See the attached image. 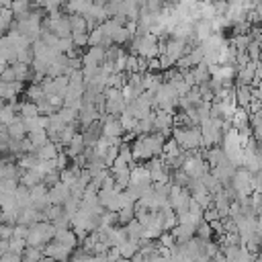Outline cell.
<instances>
[{"mask_svg": "<svg viewBox=\"0 0 262 262\" xmlns=\"http://www.w3.org/2000/svg\"><path fill=\"white\" fill-rule=\"evenodd\" d=\"M43 184H45L47 188H53L55 184H59V172L53 170V172H49L47 176H43Z\"/></svg>", "mask_w": 262, "mask_h": 262, "instance_id": "obj_23", "label": "cell"}, {"mask_svg": "<svg viewBox=\"0 0 262 262\" xmlns=\"http://www.w3.org/2000/svg\"><path fill=\"white\" fill-rule=\"evenodd\" d=\"M219 219H223V217H221V213H219L215 207H209V209H205V213H203V221H207V223H213V221H219Z\"/></svg>", "mask_w": 262, "mask_h": 262, "instance_id": "obj_21", "label": "cell"}, {"mask_svg": "<svg viewBox=\"0 0 262 262\" xmlns=\"http://www.w3.org/2000/svg\"><path fill=\"white\" fill-rule=\"evenodd\" d=\"M252 100H254V88L248 86V84H237L235 86V102H237V106L248 111Z\"/></svg>", "mask_w": 262, "mask_h": 262, "instance_id": "obj_6", "label": "cell"}, {"mask_svg": "<svg viewBox=\"0 0 262 262\" xmlns=\"http://www.w3.org/2000/svg\"><path fill=\"white\" fill-rule=\"evenodd\" d=\"M139 248H141V239H133V237H129L125 244H121L119 246V252H121V258H127V260H131L137 252H139Z\"/></svg>", "mask_w": 262, "mask_h": 262, "instance_id": "obj_11", "label": "cell"}, {"mask_svg": "<svg viewBox=\"0 0 262 262\" xmlns=\"http://www.w3.org/2000/svg\"><path fill=\"white\" fill-rule=\"evenodd\" d=\"M172 139L180 145L182 151H196L203 145L201 127H176L172 131Z\"/></svg>", "mask_w": 262, "mask_h": 262, "instance_id": "obj_1", "label": "cell"}, {"mask_svg": "<svg viewBox=\"0 0 262 262\" xmlns=\"http://www.w3.org/2000/svg\"><path fill=\"white\" fill-rule=\"evenodd\" d=\"M125 229H127V235L133 237V239H141V235H143V225L137 219H133L131 223H127Z\"/></svg>", "mask_w": 262, "mask_h": 262, "instance_id": "obj_17", "label": "cell"}, {"mask_svg": "<svg viewBox=\"0 0 262 262\" xmlns=\"http://www.w3.org/2000/svg\"><path fill=\"white\" fill-rule=\"evenodd\" d=\"M72 41L76 45V49L88 45V33H72Z\"/></svg>", "mask_w": 262, "mask_h": 262, "instance_id": "obj_24", "label": "cell"}, {"mask_svg": "<svg viewBox=\"0 0 262 262\" xmlns=\"http://www.w3.org/2000/svg\"><path fill=\"white\" fill-rule=\"evenodd\" d=\"M68 162H70V156L61 149V151H59V156H57V160H55V170H57V172H61V170L70 168V166H68Z\"/></svg>", "mask_w": 262, "mask_h": 262, "instance_id": "obj_22", "label": "cell"}, {"mask_svg": "<svg viewBox=\"0 0 262 262\" xmlns=\"http://www.w3.org/2000/svg\"><path fill=\"white\" fill-rule=\"evenodd\" d=\"M70 196H72V190H70V186H66V184H55L53 188H49V203L51 205H57V207H63L68 201H70Z\"/></svg>", "mask_w": 262, "mask_h": 262, "instance_id": "obj_4", "label": "cell"}, {"mask_svg": "<svg viewBox=\"0 0 262 262\" xmlns=\"http://www.w3.org/2000/svg\"><path fill=\"white\" fill-rule=\"evenodd\" d=\"M8 137L10 139H16V141H20V139H27V127H25V121L18 117L14 123H10L8 127Z\"/></svg>", "mask_w": 262, "mask_h": 262, "instance_id": "obj_12", "label": "cell"}, {"mask_svg": "<svg viewBox=\"0 0 262 262\" xmlns=\"http://www.w3.org/2000/svg\"><path fill=\"white\" fill-rule=\"evenodd\" d=\"M18 115H20V119H35V117H39V108H37V104L35 102H31V100H25V102H20L18 104Z\"/></svg>", "mask_w": 262, "mask_h": 262, "instance_id": "obj_13", "label": "cell"}, {"mask_svg": "<svg viewBox=\"0 0 262 262\" xmlns=\"http://www.w3.org/2000/svg\"><path fill=\"white\" fill-rule=\"evenodd\" d=\"M27 96H29V100L31 102H39V100H43L45 98V92H43V88H41V84H31L29 88H27Z\"/></svg>", "mask_w": 262, "mask_h": 262, "instance_id": "obj_16", "label": "cell"}, {"mask_svg": "<svg viewBox=\"0 0 262 262\" xmlns=\"http://www.w3.org/2000/svg\"><path fill=\"white\" fill-rule=\"evenodd\" d=\"M53 242L61 244V246L68 248L70 252H74L76 246H78V237H76V233H74L72 229H55V237H53Z\"/></svg>", "mask_w": 262, "mask_h": 262, "instance_id": "obj_7", "label": "cell"}, {"mask_svg": "<svg viewBox=\"0 0 262 262\" xmlns=\"http://www.w3.org/2000/svg\"><path fill=\"white\" fill-rule=\"evenodd\" d=\"M258 219H262V207L258 209Z\"/></svg>", "mask_w": 262, "mask_h": 262, "instance_id": "obj_27", "label": "cell"}, {"mask_svg": "<svg viewBox=\"0 0 262 262\" xmlns=\"http://www.w3.org/2000/svg\"><path fill=\"white\" fill-rule=\"evenodd\" d=\"M225 160H227V156H225L223 147H213V149H207V151H205V162H207L211 168H217V166L223 164Z\"/></svg>", "mask_w": 262, "mask_h": 262, "instance_id": "obj_10", "label": "cell"}, {"mask_svg": "<svg viewBox=\"0 0 262 262\" xmlns=\"http://www.w3.org/2000/svg\"><path fill=\"white\" fill-rule=\"evenodd\" d=\"M211 235H213V229H211V225L207 223V221H201L199 225H196V237H201V239H211Z\"/></svg>", "mask_w": 262, "mask_h": 262, "instance_id": "obj_19", "label": "cell"}, {"mask_svg": "<svg viewBox=\"0 0 262 262\" xmlns=\"http://www.w3.org/2000/svg\"><path fill=\"white\" fill-rule=\"evenodd\" d=\"M61 145H57V143H53V141H47L43 147H39L37 151H35V156L41 160V162H55L57 160V156H59V149Z\"/></svg>", "mask_w": 262, "mask_h": 262, "instance_id": "obj_8", "label": "cell"}, {"mask_svg": "<svg viewBox=\"0 0 262 262\" xmlns=\"http://www.w3.org/2000/svg\"><path fill=\"white\" fill-rule=\"evenodd\" d=\"M100 131H102V137H106V139H117V137H123V135H125V131H123V127H121V123H119V119H115V117H111V115L102 117Z\"/></svg>", "mask_w": 262, "mask_h": 262, "instance_id": "obj_3", "label": "cell"}, {"mask_svg": "<svg viewBox=\"0 0 262 262\" xmlns=\"http://www.w3.org/2000/svg\"><path fill=\"white\" fill-rule=\"evenodd\" d=\"M55 237V227L53 223L49 221H41V223H35L29 227V235H27V246H33V248H45L49 242H53Z\"/></svg>", "mask_w": 262, "mask_h": 262, "instance_id": "obj_2", "label": "cell"}, {"mask_svg": "<svg viewBox=\"0 0 262 262\" xmlns=\"http://www.w3.org/2000/svg\"><path fill=\"white\" fill-rule=\"evenodd\" d=\"M18 180H20V186H25V188H35L37 184H41L43 182V176L37 172V170H25L20 176H18Z\"/></svg>", "mask_w": 262, "mask_h": 262, "instance_id": "obj_9", "label": "cell"}, {"mask_svg": "<svg viewBox=\"0 0 262 262\" xmlns=\"http://www.w3.org/2000/svg\"><path fill=\"white\" fill-rule=\"evenodd\" d=\"M14 233V225L8 223H0V239H10Z\"/></svg>", "mask_w": 262, "mask_h": 262, "instance_id": "obj_25", "label": "cell"}, {"mask_svg": "<svg viewBox=\"0 0 262 262\" xmlns=\"http://www.w3.org/2000/svg\"><path fill=\"white\" fill-rule=\"evenodd\" d=\"M117 217H119V223L127 225V223H131V221L135 219V209H133V207H125V209H121V211L117 213Z\"/></svg>", "mask_w": 262, "mask_h": 262, "instance_id": "obj_18", "label": "cell"}, {"mask_svg": "<svg viewBox=\"0 0 262 262\" xmlns=\"http://www.w3.org/2000/svg\"><path fill=\"white\" fill-rule=\"evenodd\" d=\"M27 139H29V143L33 145V149L37 151L39 147H43V145L49 141V135H47V131H35V133H29Z\"/></svg>", "mask_w": 262, "mask_h": 262, "instance_id": "obj_14", "label": "cell"}, {"mask_svg": "<svg viewBox=\"0 0 262 262\" xmlns=\"http://www.w3.org/2000/svg\"><path fill=\"white\" fill-rule=\"evenodd\" d=\"M43 254L45 256H49V258H53L55 262H68V258H70V250L68 248H63L61 244H57V242H49L45 248H43Z\"/></svg>", "mask_w": 262, "mask_h": 262, "instance_id": "obj_5", "label": "cell"}, {"mask_svg": "<svg viewBox=\"0 0 262 262\" xmlns=\"http://www.w3.org/2000/svg\"><path fill=\"white\" fill-rule=\"evenodd\" d=\"M45 258L43 250L41 248H33V246H27L25 252H23V262H41Z\"/></svg>", "mask_w": 262, "mask_h": 262, "instance_id": "obj_15", "label": "cell"}, {"mask_svg": "<svg viewBox=\"0 0 262 262\" xmlns=\"http://www.w3.org/2000/svg\"><path fill=\"white\" fill-rule=\"evenodd\" d=\"M260 63H262V43H260Z\"/></svg>", "mask_w": 262, "mask_h": 262, "instance_id": "obj_28", "label": "cell"}, {"mask_svg": "<svg viewBox=\"0 0 262 262\" xmlns=\"http://www.w3.org/2000/svg\"><path fill=\"white\" fill-rule=\"evenodd\" d=\"M0 262H23V256L20 254H12V252H6L0 256Z\"/></svg>", "mask_w": 262, "mask_h": 262, "instance_id": "obj_26", "label": "cell"}, {"mask_svg": "<svg viewBox=\"0 0 262 262\" xmlns=\"http://www.w3.org/2000/svg\"><path fill=\"white\" fill-rule=\"evenodd\" d=\"M246 53H248V57H250V61H260V43H256V41H252V43L248 45V49H246Z\"/></svg>", "mask_w": 262, "mask_h": 262, "instance_id": "obj_20", "label": "cell"}]
</instances>
